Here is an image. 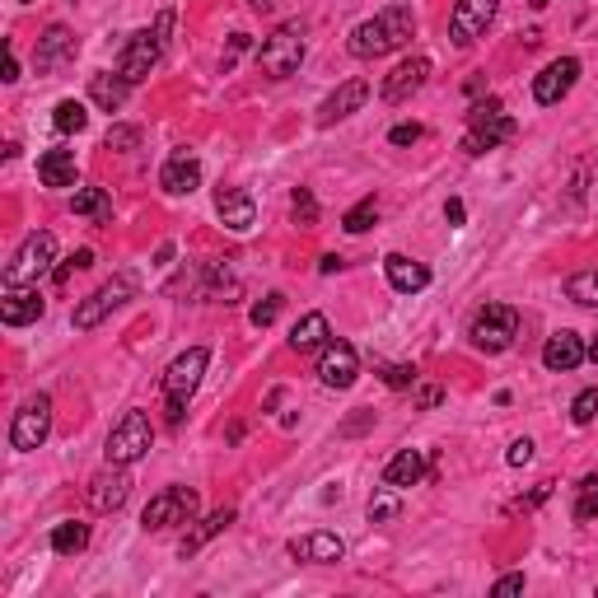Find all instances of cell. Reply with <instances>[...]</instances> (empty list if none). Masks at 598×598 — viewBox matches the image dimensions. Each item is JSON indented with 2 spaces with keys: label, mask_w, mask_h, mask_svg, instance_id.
<instances>
[{
  "label": "cell",
  "mask_w": 598,
  "mask_h": 598,
  "mask_svg": "<svg viewBox=\"0 0 598 598\" xmlns=\"http://www.w3.org/2000/svg\"><path fill=\"white\" fill-rule=\"evenodd\" d=\"M416 33V15L407 10V5H388L384 15L365 19V24H356L351 29V57L360 61H374V57H388V52H398L402 43H412Z\"/></svg>",
  "instance_id": "cell-1"
},
{
  "label": "cell",
  "mask_w": 598,
  "mask_h": 598,
  "mask_svg": "<svg viewBox=\"0 0 598 598\" xmlns=\"http://www.w3.org/2000/svg\"><path fill=\"white\" fill-rule=\"evenodd\" d=\"M211 365V351L206 346H187L183 356L173 360L169 370H164V398H169V421L178 426L187 412V398L201 388V374Z\"/></svg>",
  "instance_id": "cell-2"
},
{
  "label": "cell",
  "mask_w": 598,
  "mask_h": 598,
  "mask_svg": "<svg viewBox=\"0 0 598 598\" xmlns=\"http://www.w3.org/2000/svg\"><path fill=\"white\" fill-rule=\"evenodd\" d=\"M150 444H155V426H150V416H145V412H127L113 426V435H108V444H103V454H108V463H117V468H131V463H141V458L150 454Z\"/></svg>",
  "instance_id": "cell-3"
},
{
  "label": "cell",
  "mask_w": 598,
  "mask_h": 598,
  "mask_svg": "<svg viewBox=\"0 0 598 598\" xmlns=\"http://www.w3.org/2000/svg\"><path fill=\"white\" fill-rule=\"evenodd\" d=\"M52 262H57V234L33 229L29 239L19 243V253L10 257V267H5V285H38V276H47Z\"/></svg>",
  "instance_id": "cell-4"
},
{
  "label": "cell",
  "mask_w": 598,
  "mask_h": 598,
  "mask_svg": "<svg viewBox=\"0 0 598 598\" xmlns=\"http://www.w3.org/2000/svg\"><path fill=\"white\" fill-rule=\"evenodd\" d=\"M510 136H514V117L505 113V103L486 99L468 113V141H463V150H468V155H486V150H496V145L510 141Z\"/></svg>",
  "instance_id": "cell-5"
},
{
  "label": "cell",
  "mask_w": 598,
  "mask_h": 598,
  "mask_svg": "<svg viewBox=\"0 0 598 598\" xmlns=\"http://www.w3.org/2000/svg\"><path fill=\"white\" fill-rule=\"evenodd\" d=\"M468 337L477 351L500 356V351H510L514 337H519V314H514L510 304H486V309H477V318H472Z\"/></svg>",
  "instance_id": "cell-6"
},
{
  "label": "cell",
  "mask_w": 598,
  "mask_h": 598,
  "mask_svg": "<svg viewBox=\"0 0 598 598\" xmlns=\"http://www.w3.org/2000/svg\"><path fill=\"white\" fill-rule=\"evenodd\" d=\"M299 61H304V24H281V29L271 33V38H262V47H257V66H262L271 80L295 75Z\"/></svg>",
  "instance_id": "cell-7"
},
{
  "label": "cell",
  "mask_w": 598,
  "mask_h": 598,
  "mask_svg": "<svg viewBox=\"0 0 598 598\" xmlns=\"http://www.w3.org/2000/svg\"><path fill=\"white\" fill-rule=\"evenodd\" d=\"M197 510H201V496L192 486H164V491L145 505L141 524L150 528V533H164V528H173V524H192Z\"/></svg>",
  "instance_id": "cell-8"
},
{
  "label": "cell",
  "mask_w": 598,
  "mask_h": 598,
  "mask_svg": "<svg viewBox=\"0 0 598 598\" xmlns=\"http://www.w3.org/2000/svg\"><path fill=\"white\" fill-rule=\"evenodd\" d=\"M131 295H136V276H131V271H122V276H113L108 285H99L89 299H80V304H75V328H80V332L99 328L103 318L117 314V309H122Z\"/></svg>",
  "instance_id": "cell-9"
},
{
  "label": "cell",
  "mask_w": 598,
  "mask_h": 598,
  "mask_svg": "<svg viewBox=\"0 0 598 598\" xmlns=\"http://www.w3.org/2000/svg\"><path fill=\"white\" fill-rule=\"evenodd\" d=\"M47 435H52V398H47V393H33L15 412V421H10V444H15L19 454H33V449L47 444Z\"/></svg>",
  "instance_id": "cell-10"
},
{
  "label": "cell",
  "mask_w": 598,
  "mask_h": 598,
  "mask_svg": "<svg viewBox=\"0 0 598 598\" xmlns=\"http://www.w3.org/2000/svg\"><path fill=\"white\" fill-rule=\"evenodd\" d=\"M164 33L159 29H141V33H131L127 47H122V61H117V75L122 80H131V85H141L145 75L159 66V57H164Z\"/></svg>",
  "instance_id": "cell-11"
},
{
  "label": "cell",
  "mask_w": 598,
  "mask_h": 598,
  "mask_svg": "<svg viewBox=\"0 0 598 598\" xmlns=\"http://www.w3.org/2000/svg\"><path fill=\"white\" fill-rule=\"evenodd\" d=\"M496 10H500V0H458L454 15H449V38H454L458 47L477 43V38L491 29Z\"/></svg>",
  "instance_id": "cell-12"
},
{
  "label": "cell",
  "mask_w": 598,
  "mask_h": 598,
  "mask_svg": "<svg viewBox=\"0 0 598 598\" xmlns=\"http://www.w3.org/2000/svg\"><path fill=\"white\" fill-rule=\"evenodd\" d=\"M575 80H580V61L556 57L552 66H542V71L533 75V99H538L542 108H552V103H561L570 89H575Z\"/></svg>",
  "instance_id": "cell-13"
},
{
  "label": "cell",
  "mask_w": 598,
  "mask_h": 598,
  "mask_svg": "<svg viewBox=\"0 0 598 598\" xmlns=\"http://www.w3.org/2000/svg\"><path fill=\"white\" fill-rule=\"evenodd\" d=\"M360 374V356L351 342H328L318 351V379L328 388H351Z\"/></svg>",
  "instance_id": "cell-14"
},
{
  "label": "cell",
  "mask_w": 598,
  "mask_h": 598,
  "mask_svg": "<svg viewBox=\"0 0 598 598\" xmlns=\"http://www.w3.org/2000/svg\"><path fill=\"white\" fill-rule=\"evenodd\" d=\"M43 290L38 285H5V295H0V318H5V328H24V323H38L43 318Z\"/></svg>",
  "instance_id": "cell-15"
},
{
  "label": "cell",
  "mask_w": 598,
  "mask_h": 598,
  "mask_svg": "<svg viewBox=\"0 0 598 598\" xmlns=\"http://www.w3.org/2000/svg\"><path fill=\"white\" fill-rule=\"evenodd\" d=\"M290 556H295V561H309V566H332V561H342V556H346V542L337 538V533L314 528V533L290 538Z\"/></svg>",
  "instance_id": "cell-16"
},
{
  "label": "cell",
  "mask_w": 598,
  "mask_h": 598,
  "mask_svg": "<svg viewBox=\"0 0 598 598\" xmlns=\"http://www.w3.org/2000/svg\"><path fill=\"white\" fill-rule=\"evenodd\" d=\"M127 496H131V477H127V468H117V463H108V472H99V477L89 482V505L99 514L122 510Z\"/></svg>",
  "instance_id": "cell-17"
},
{
  "label": "cell",
  "mask_w": 598,
  "mask_h": 598,
  "mask_svg": "<svg viewBox=\"0 0 598 598\" xmlns=\"http://www.w3.org/2000/svg\"><path fill=\"white\" fill-rule=\"evenodd\" d=\"M426 80H430V57H407L402 66L388 71V80H384L379 94H384V103H407Z\"/></svg>",
  "instance_id": "cell-18"
},
{
  "label": "cell",
  "mask_w": 598,
  "mask_h": 598,
  "mask_svg": "<svg viewBox=\"0 0 598 598\" xmlns=\"http://www.w3.org/2000/svg\"><path fill=\"white\" fill-rule=\"evenodd\" d=\"M159 187L169 192V197H187V192H197L201 187V164L192 150H173L164 159V169H159Z\"/></svg>",
  "instance_id": "cell-19"
},
{
  "label": "cell",
  "mask_w": 598,
  "mask_h": 598,
  "mask_svg": "<svg viewBox=\"0 0 598 598\" xmlns=\"http://www.w3.org/2000/svg\"><path fill=\"white\" fill-rule=\"evenodd\" d=\"M584 356H589V346H584L575 332H552V337H547V346H542V365H547L552 374L580 370Z\"/></svg>",
  "instance_id": "cell-20"
},
{
  "label": "cell",
  "mask_w": 598,
  "mask_h": 598,
  "mask_svg": "<svg viewBox=\"0 0 598 598\" xmlns=\"http://www.w3.org/2000/svg\"><path fill=\"white\" fill-rule=\"evenodd\" d=\"M215 215L225 220V229H234V234H248L257 220V206L248 192H239V187H220L215 192Z\"/></svg>",
  "instance_id": "cell-21"
},
{
  "label": "cell",
  "mask_w": 598,
  "mask_h": 598,
  "mask_svg": "<svg viewBox=\"0 0 598 598\" xmlns=\"http://www.w3.org/2000/svg\"><path fill=\"white\" fill-rule=\"evenodd\" d=\"M365 99H370V85H365V80H346L342 89H332L328 99H323V108H318V122H323V127H332V122L351 117L356 108H365Z\"/></svg>",
  "instance_id": "cell-22"
},
{
  "label": "cell",
  "mask_w": 598,
  "mask_h": 598,
  "mask_svg": "<svg viewBox=\"0 0 598 598\" xmlns=\"http://www.w3.org/2000/svg\"><path fill=\"white\" fill-rule=\"evenodd\" d=\"M384 271H388V285L402 290V295H416V290H426V285H430V271L421 267L416 257H407V253H388Z\"/></svg>",
  "instance_id": "cell-23"
},
{
  "label": "cell",
  "mask_w": 598,
  "mask_h": 598,
  "mask_svg": "<svg viewBox=\"0 0 598 598\" xmlns=\"http://www.w3.org/2000/svg\"><path fill=\"white\" fill-rule=\"evenodd\" d=\"M66 57H75V33L66 29V24H52V29L38 38L33 61H38V71H52V66H61Z\"/></svg>",
  "instance_id": "cell-24"
},
{
  "label": "cell",
  "mask_w": 598,
  "mask_h": 598,
  "mask_svg": "<svg viewBox=\"0 0 598 598\" xmlns=\"http://www.w3.org/2000/svg\"><path fill=\"white\" fill-rule=\"evenodd\" d=\"M328 342H332L328 314H304L295 328H290V351H299V356H309V351H323Z\"/></svg>",
  "instance_id": "cell-25"
},
{
  "label": "cell",
  "mask_w": 598,
  "mask_h": 598,
  "mask_svg": "<svg viewBox=\"0 0 598 598\" xmlns=\"http://www.w3.org/2000/svg\"><path fill=\"white\" fill-rule=\"evenodd\" d=\"M421 477H426V454H421V449H402L398 458H388L384 486H393V491H407V486H416Z\"/></svg>",
  "instance_id": "cell-26"
},
{
  "label": "cell",
  "mask_w": 598,
  "mask_h": 598,
  "mask_svg": "<svg viewBox=\"0 0 598 598\" xmlns=\"http://www.w3.org/2000/svg\"><path fill=\"white\" fill-rule=\"evenodd\" d=\"M229 524H234V510H215V514H206V519H201V524L192 528V533H187L183 542H178V556H197L201 547H206V542H211L215 533H225Z\"/></svg>",
  "instance_id": "cell-27"
},
{
  "label": "cell",
  "mask_w": 598,
  "mask_h": 598,
  "mask_svg": "<svg viewBox=\"0 0 598 598\" xmlns=\"http://www.w3.org/2000/svg\"><path fill=\"white\" fill-rule=\"evenodd\" d=\"M127 94H131V80H122V75H94V80H89V99L99 103L103 113H117V108H122V103H127Z\"/></svg>",
  "instance_id": "cell-28"
},
{
  "label": "cell",
  "mask_w": 598,
  "mask_h": 598,
  "mask_svg": "<svg viewBox=\"0 0 598 598\" xmlns=\"http://www.w3.org/2000/svg\"><path fill=\"white\" fill-rule=\"evenodd\" d=\"M38 178H43V187H75V155L71 150H47L38 159Z\"/></svg>",
  "instance_id": "cell-29"
},
{
  "label": "cell",
  "mask_w": 598,
  "mask_h": 598,
  "mask_svg": "<svg viewBox=\"0 0 598 598\" xmlns=\"http://www.w3.org/2000/svg\"><path fill=\"white\" fill-rule=\"evenodd\" d=\"M71 211L94 220V225H108V220H113V197H108L103 187H80L75 201H71Z\"/></svg>",
  "instance_id": "cell-30"
},
{
  "label": "cell",
  "mask_w": 598,
  "mask_h": 598,
  "mask_svg": "<svg viewBox=\"0 0 598 598\" xmlns=\"http://www.w3.org/2000/svg\"><path fill=\"white\" fill-rule=\"evenodd\" d=\"M85 547H89V524L66 519V524L52 528V552H57V556H80Z\"/></svg>",
  "instance_id": "cell-31"
},
{
  "label": "cell",
  "mask_w": 598,
  "mask_h": 598,
  "mask_svg": "<svg viewBox=\"0 0 598 598\" xmlns=\"http://www.w3.org/2000/svg\"><path fill=\"white\" fill-rule=\"evenodd\" d=\"M566 295L575 299V304H584V309H598V267L575 271L566 281Z\"/></svg>",
  "instance_id": "cell-32"
},
{
  "label": "cell",
  "mask_w": 598,
  "mask_h": 598,
  "mask_svg": "<svg viewBox=\"0 0 598 598\" xmlns=\"http://www.w3.org/2000/svg\"><path fill=\"white\" fill-rule=\"evenodd\" d=\"M52 127H57V131H66V136H71V131H85V127H89L85 103L61 99V103H57V113H52Z\"/></svg>",
  "instance_id": "cell-33"
},
{
  "label": "cell",
  "mask_w": 598,
  "mask_h": 598,
  "mask_svg": "<svg viewBox=\"0 0 598 598\" xmlns=\"http://www.w3.org/2000/svg\"><path fill=\"white\" fill-rule=\"evenodd\" d=\"M374 220H379V201L365 197V201H356V206L342 215V229H346V234H365V229H374Z\"/></svg>",
  "instance_id": "cell-34"
},
{
  "label": "cell",
  "mask_w": 598,
  "mask_h": 598,
  "mask_svg": "<svg viewBox=\"0 0 598 598\" xmlns=\"http://www.w3.org/2000/svg\"><path fill=\"white\" fill-rule=\"evenodd\" d=\"M398 491L393 486H384V491H374V500H370V524H388V519H398Z\"/></svg>",
  "instance_id": "cell-35"
},
{
  "label": "cell",
  "mask_w": 598,
  "mask_h": 598,
  "mask_svg": "<svg viewBox=\"0 0 598 598\" xmlns=\"http://www.w3.org/2000/svg\"><path fill=\"white\" fill-rule=\"evenodd\" d=\"M575 519H598V477H584L575 491Z\"/></svg>",
  "instance_id": "cell-36"
},
{
  "label": "cell",
  "mask_w": 598,
  "mask_h": 598,
  "mask_svg": "<svg viewBox=\"0 0 598 598\" xmlns=\"http://www.w3.org/2000/svg\"><path fill=\"white\" fill-rule=\"evenodd\" d=\"M594 416H598V388H584L580 398L570 402V421H575V426H589Z\"/></svg>",
  "instance_id": "cell-37"
},
{
  "label": "cell",
  "mask_w": 598,
  "mask_h": 598,
  "mask_svg": "<svg viewBox=\"0 0 598 598\" xmlns=\"http://www.w3.org/2000/svg\"><path fill=\"white\" fill-rule=\"evenodd\" d=\"M295 220L299 225H318V201L309 187H295Z\"/></svg>",
  "instance_id": "cell-38"
},
{
  "label": "cell",
  "mask_w": 598,
  "mask_h": 598,
  "mask_svg": "<svg viewBox=\"0 0 598 598\" xmlns=\"http://www.w3.org/2000/svg\"><path fill=\"white\" fill-rule=\"evenodd\" d=\"M281 304H285L281 295H267L262 304H253V314H248V318H253V328H271V323H276V314H281Z\"/></svg>",
  "instance_id": "cell-39"
},
{
  "label": "cell",
  "mask_w": 598,
  "mask_h": 598,
  "mask_svg": "<svg viewBox=\"0 0 598 598\" xmlns=\"http://www.w3.org/2000/svg\"><path fill=\"white\" fill-rule=\"evenodd\" d=\"M384 384L388 388H412L416 384V365H384Z\"/></svg>",
  "instance_id": "cell-40"
},
{
  "label": "cell",
  "mask_w": 598,
  "mask_h": 598,
  "mask_svg": "<svg viewBox=\"0 0 598 598\" xmlns=\"http://www.w3.org/2000/svg\"><path fill=\"white\" fill-rule=\"evenodd\" d=\"M85 267H94V253H89V248H80L71 262H61V267H57V285H66L75 271H85Z\"/></svg>",
  "instance_id": "cell-41"
},
{
  "label": "cell",
  "mask_w": 598,
  "mask_h": 598,
  "mask_svg": "<svg viewBox=\"0 0 598 598\" xmlns=\"http://www.w3.org/2000/svg\"><path fill=\"white\" fill-rule=\"evenodd\" d=\"M141 145V131L136 127H113L108 131V150H136Z\"/></svg>",
  "instance_id": "cell-42"
},
{
  "label": "cell",
  "mask_w": 598,
  "mask_h": 598,
  "mask_svg": "<svg viewBox=\"0 0 598 598\" xmlns=\"http://www.w3.org/2000/svg\"><path fill=\"white\" fill-rule=\"evenodd\" d=\"M440 402H444V388L440 384H421V388H416V407H421V412L440 407Z\"/></svg>",
  "instance_id": "cell-43"
},
{
  "label": "cell",
  "mask_w": 598,
  "mask_h": 598,
  "mask_svg": "<svg viewBox=\"0 0 598 598\" xmlns=\"http://www.w3.org/2000/svg\"><path fill=\"white\" fill-rule=\"evenodd\" d=\"M388 141H393V145H416V141H421V127H416V122H402V127L388 131Z\"/></svg>",
  "instance_id": "cell-44"
},
{
  "label": "cell",
  "mask_w": 598,
  "mask_h": 598,
  "mask_svg": "<svg viewBox=\"0 0 598 598\" xmlns=\"http://www.w3.org/2000/svg\"><path fill=\"white\" fill-rule=\"evenodd\" d=\"M528 458H533V440H514L510 454H505V463H510V468H524Z\"/></svg>",
  "instance_id": "cell-45"
},
{
  "label": "cell",
  "mask_w": 598,
  "mask_h": 598,
  "mask_svg": "<svg viewBox=\"0 0 598 598\" xmlns=\"http://www.w3.org/2000/svg\"><path fill=\"white\" fill-rule=\"evenodd\" d=\"M519 589H524V575L514 570V575H500V580H496V589H491V594H496V598H505V594H519Z\"/></svg>",
  "instance_id": "cell-46"
},
{
  "label": "cell",
  "mask_w": 598,
  "mask_h": 598,
  "mask_svg": "<svg viewBox=\"0 0 598 598\" xmlns=\"http://www.w3.org/2000/svg\"><path fill=\"white\" fill-rule=\"evenodd\" d=\"M243 47H248V33H234V38H229V52H225V71L234 66V61H239Z\"/></svg>",
  "instance_id": "cell-47"
},
{
  "label": "cell",
  "mask_w": 598,
  "mask_h": 598,
  "mask_svg": "<svg viewBox=\"0 0 598 598\" xmlns=\"http://www.w3.org/2000/svg\"><path fill=\"white\" fill-rule=\"evenodd\" d=\"M19 80V57H15V47H5V85H15Z\"/></svg>",
  "instance_id": "cell-48"
},
{
  "label": "cell",
  "mask_w": 598,
  "mask_h": 598,
  "mask_svg": "<svg viewBox=\"0 0 598 598\" xmlns=\"http://www.w3.org/2000/svg\"><path fill=\"white\" fill-rule=\"evenodd\" d=\"M444 220H449V225H463V201H458V197H449V206H444Z\"/></svg>",
  "instance_id": "cell-49"
},
{
  "label": "cell",
  "mask_w": 598,
  "mask_h": 598,
  "mask_svg": "<svg viewBox=\"0 0 598 598\" xmlns=\"http://www.w3.org/2000/svg\"><path fill=\"white\" fill-rule=\"evenodd\" d=\"M318 271H323V276H332V271H342V257H337V253H328V257H323V262H318Z\"/></svg>",
  "instance_id": "cell-50"
},
{
  "label": "cell",
  "mask_w": 598,
  "mask_h": 598,
  "mask_svg": "<svg viewBox=\"0 0 598 598\" xmlns=\"http://www.w3.org/2000/svg\"><path fill=\"white\" fill-rule=\"evenodd\" d=\"M248 5H253V10H271V0H248Z\"/></svg>",
  "instance_id": "cell-51"
},
{
  "label": "cell",
  "mask_w": 598,
  "mask_h": 598,
  "mask_svg": "<svg viewBox=\"0 0 598 598\" xmlns=\"http://www.w3.org/2000/svg\"><path fill=\"white\" fill-rule=\"evenodd\" d=\"M589 360H594V365H598V337H594V342H589Z\"/></svg>",
  "instance_id": "cell-52"
},
{
  "label": "cell",
  "mask_w": 598,
  "mask_h": 598,
  "mask_svg": "<svg viewBox=\"0 0 598 598\" xmlns=\"http://www.w3.org/2000/svg\"><path fill=\"white\" fill-rule=\"evenodd\" d=\"M542 5H552V0H533V10H542Z\"/></svg>",
  "instance_id": "cell-53"
},
{
  "label": "cell",
  "mask_w": 598,
  "mask_h": 598,
  "mask_svg": "<svg viewBox=\"0 0 598 598\" xmlns=\"http://www.w3.org/2000/svg\"><path fill=\"white\" fill-rule=\"evenodd\" d=\"M19 5H29V0H19Z\"/></svg>",
  "instance_id": "cell-54"
}]
</instances>
